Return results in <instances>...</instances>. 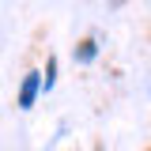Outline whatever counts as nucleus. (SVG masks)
I'll list each match as a JSON object with an SVG mask.
<instances>
[{
	"mask_svg": "<svg viewBox=\"0 0 151 151\" xmlns=\"http://www.w3.org/2000/svg\"><path fill=\"white\" fill-rule=\"evenodd\" d=\"M38 91H42V72H27V76H23V83H19L15 106H19V110H30L34 98H38Z\"/></svg>",
	"mask_w": 151,
	"mask_h": 151,
	"instance_id": "1",
	"label": "nucleus"
},
{
	"mask_svg": "<svg viewBox=\"0 0 151 151\" xmlns=\"http://www.w3.org/2000/svg\"><path fill=\"white\" fill-rule=\"evenodd\" d=\"M53 83H57V57H49V60H45V76H42V87L49 91Z\"/></svg>",
	"mask_w": 151,
	"mask_h": 151,
	"instance_id": "3",
	"label": "nucleus"
},
{
	"mask_svg": "<svg viewBox=\"0 0 151 151\" xmlns=\"http://www.w3.org/2000/svg\"><path fill=\"white\" fill-rule=\"evenodd\" d=\"M117 4H125V0H113V8H117Z\"/></svg>",
	"mask_w": 151,
	"mask_h": 151,
	"instance_id": "4",
	"label": "nucleus"
},
{
	"mask_svg": "<svg viewBox=\"0 0 151 151\" xmlns=\"http://www.w3.org/2000/svg\"><path fill=\"white\" fill-rule=\"evenodd\" d=\"M94 57H98V42H94V38H83V42L76 45V64H91Z\"/></svg>",
	"mask_w": 151,
	"mask_h": 151,
	"instance_id": "2",
	"label": "nucleus"
}]
</instances>
